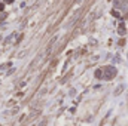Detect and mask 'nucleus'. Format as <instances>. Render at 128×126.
<instances>
[{"mask_svg":"<svg viewBox=\"0 0 128 126\" xmlns=\"http://www.w3.org/2000/svg\"><path fill=\"white\" fill-rule=\"evenodd\" d=\"M104 71L107 73V74L104 76V79H106V80H110V79H113V77L116 76V68H115V67H106V68H104Z\"/></svg>","mask_w":128,"mask_h":126,"instance_id":"f257e3e1","label":"nucleus"},{"mask_svg":"<svg viewBox=\"0 0 128 126\" xmlns=\"http://www.w3.org/2000/svg\"><path fill=\"white\" fill-rule=\"evenodd\" d=\"M103 73H104V70H103V68H98V70L96 71V77H98V79L104 77V76H103Z\"/></svg>","mask_w":128,"mask_h":126,"instance_id":"f03ea898","label":"nucleus"},{"mask_svg":"<svg viewBox=\"0 0 128 126\" xmlns=\"http://www.w3.org/2000/svg\"><path fill=\"white\" fill-rule=\"evenodd\" d=\"M122 91H124V85H119V86L116 88V91H115V95H119Z\"/></svg>","mask_w":128,"mask_h":126,"instance_id":"7ed1b4c3","label":"nucleus"},{"mask_svg":"<svg viewBox=\"0 0 128 126\" xmlns=\"http://www.w3.org/2000/svg\"><path fill=\"white\" fill-rule=\"evenodd\" d=\"M118 31H119V34H121V36H122V34H125V25H124V24H121Z\"/></svg>","mask_w":128,"mask_h":126,"instance_id":"20e7f679","label":"nucleus"}]
</instances>
